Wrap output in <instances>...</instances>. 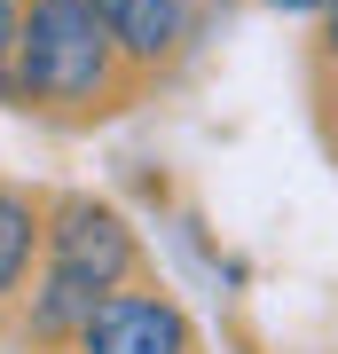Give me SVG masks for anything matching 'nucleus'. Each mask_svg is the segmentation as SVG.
Instances as JSON below:
<instances>
[{
    "label": "nucleus",
    "instance_id": "f257e3e1",
    "mask_svg": "<svg viewBox=\"0 0 338 354\" xmlns=\"http://www.w3.org/2000/svg\"><path fill=\"white\" fill-rule=\"evenodd\" d=\"M8 71H16V102L48 118H102L142 87V71L118 55L95 0H32Z\"/></svg>",
    "mask_w": 338,
    "mask_h": 354
},
{
    "label": "nucleus",
    "instance_id": "f03ea898",
    "mask_svg": "<svg viewBox=\"0 0 338 354\" xmlns=\"http://www.w3.org/2000/svg\"><path fill=\"white\" fill-rule=\"evenodd\" d=\"M48 276H71V283H87V291H126L142 276V236H134V221L118 213L111 197H87V189H71V197H48Z\"/></svg>",
    "mask_w": 338,
    "mask_h": 354
},
{
    "label": "nucleus",
    "instance_id": "7ed1b4c3",
    "mask_svg": "<svg viewBox=\"0 0 338 354\" xmlns=\"http://www.w3.org/2000/svg\"><path fill=\"white\" fill-rule=\"evenodd\" d=\"M71 354H197V330H189L181 299H165V291H111V299L87 315Z\"/></svg>",
    "mask_w": 338,
    "mask_h": 354
},
{
    "label": "nucleus",
    "instance_id": "20e7f679",
    "mask_svg": "<svg viewBox=\"0 0 338 354\" xmlns=\"http://www.w3.org/2000/svg\"><path fill=\"white\" fill-rule=\"evenodd\" d=\"M32 276H48V197L0 181V315L32 299Z\"/></svg>",
    "mask_w": 338,
    "mask_h": 354
},
{
    "label": "nucleus",
    "instance_id": "39448f33",
    "mask_svg": "<svg viewBox=\"0 0 338 354\" xmlns=\"http://www.w3.org/2000/svg\"><path fill=\"white\" fill-rule=\"evenodd\" d=\"M95 16L111 24L118 55H126L142 79L165 71V64L189 48V0H95Z\"/></svg>",
    "mask_w": 338,
    "mask_h": 354
},
{
    "label": "nucleus",
    "instance_id": "423d86ee",
    "mask_svg": "<svg viewBox=\"0 0 338 354\" xmlns=\"http://www.w3.org/2000/svg\"><path fill=\"white\" fill-rule=\"evenodd\" d=\"M314 55H323V71H338V8L323 16V48H314Z\"/></svg>",
    "mask_w": 338,
    "mask_h": 354
},
{
    "label": "nucleus",
    "instance_id": "0eeeda50",
    "mask_svg": "<svg viewBox=\"0 0 338 354\" xmlns=\"http://www.w3.org/2000/svg\"><path fill=\"white\" fill-rule=\"evenodd\" d=\"M267 8H291V16H330L338 0H267Z\"/></svg>",
    "mask_w": 338,
    "mask_h": 354
},
{
    "label": "nucleus",
    "instance_id": "6e6552de",
    "mask_svg": "<svg viewBox=\"0 0 338 354\" xmlns=\"http://www.w3.org/2000/svg\"><path fill=\"white\" fill-rule=\"evenodd\" d=\"M24 8H32V0H24Z\"/></svg>",
    "mask_w": 338,
    "mask_h": 354
}]
</instances>
